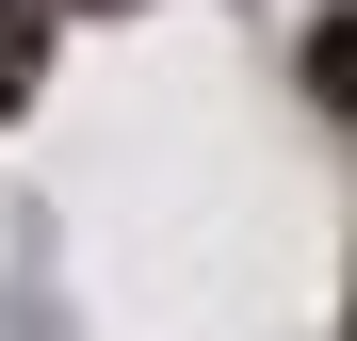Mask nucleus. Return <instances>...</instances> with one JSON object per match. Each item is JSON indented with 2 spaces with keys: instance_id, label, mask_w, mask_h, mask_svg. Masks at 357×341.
Segmentation results:
<instances>
[{
  "instance_id": "1",
  "label": "nucleus",
  "mask_w": 357,
  "mask_h": 341,
  "mask_svg": "<svg viewBox=\"0 0 357 341\" xmlns=\"http://www.w3.org/2000/svg\"><path fill=\"white\" fill-rule=\"evenodd\" d=\"M49 82V0H0V114Z\"/></svg>"
}]
</instances>
